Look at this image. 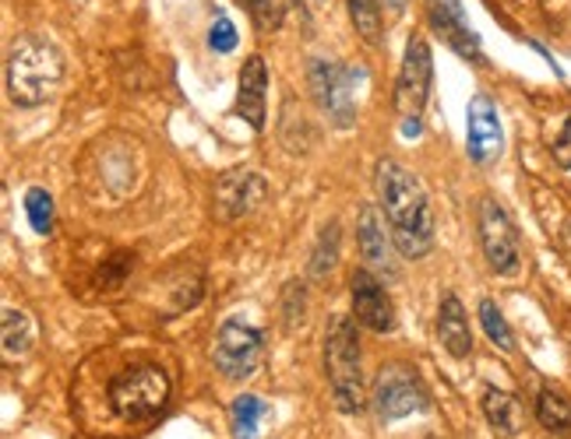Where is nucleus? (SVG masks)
Returning <instances> with one entry per match:
<instances>
[{
  "label": "nucleus",
  "mask_w": 571,
  "mask_h": 439,
  "mask_svg": "<svg viewBox=\"0 0 571 439\" xmlns=\"http://www.w3.org/2000/svg\"><path fill=\"white\" fill-rule=\"evenodd\" d=\"M381 215L389 218L395 249L405 261H423L434 249V207L423 183L395 159H381L374 170Z\"/></svg>",
  "instance_id": "1"
},
{
  "label": "nucleus",
  "mask_w": 571,
  "mask_h": 439,
  "mask_svg": "<svg viewBox=\"0 0 571 439\" xmlns=\"http://www.w3.org/2000/svg\"><path fill=\"white\" fill-rule=\"evenodd\" d=\"M64 81V53L47 35H18L8 47L4 85L14 106L36 110L47 106Z\"/></svg>",
  "instance_id": "2"
},
{
  "label": "nucleus",
  "mask_w": 571,
  "mask_h": 439,
  "mask_svg": "<svg viewBox=\"0 0 571 439\" xmlns=\"http://www.w3.org/2000/svg\"><path fill=\"white\" fill-rule=\"evenodd\" d=\"M324 376H329V384H332V401L339 411L360 415L367 408L357 317L329 320V330H324Z\"/></svg>",
  "instance_id": "3"
},
{
  "label": "nucleus",
  "mask_w": 571,
  "mask_h": 439,
  "mask_svg": "<svg viewBox=\"0 0 571 439\" xmlns=\"http://www.w3.org/2000/svg\"><path fill=\"white\" fill-rule=\"evenodd\" d=\"M110 408L124 422H149L170 401V376L152 363L128 366L110 380Z\"/></svg>",
  "instance_id": "4"
},
{
  "label": "nucleus",
  "mask_w": 571,
  "mask_h": 439,
  "mask_svg": "<svg viewBox=\"0 0 571 439\" xmlns=\"http://www.w3.org/2000/svg\"><path fill=\"white\" fill-rule=\"evenodd\" d=\"M371 405H374L378 422H399V418H405V415H417V411L431 408V394H427L417 369L392 363L378 372L374 390H371Z\"/></svg>",
  "instance_id": "5"
},
{
  "label": "nucleus",
  "mask_w": 571,
  "mask_h": 439,
  "mask_svg": "<svg viewBox=\"0 0 571 439\" xmlns=\"http://www.w3.org/2000/svg\"><path fill=\"white\" fill-rule=\"evenodd\" d=\"M261 359H264V334L240 317L222 320V327L216 334L219 372L227 376V380H248V376H254V369L261 366Z\"/></svg>",
  "instance_id": "6"
},
{
  "label": "nucleus",
  "mask_w": 571,
  "mask_h": 439,
  "mask_svg": "<svg viewBox=\"0 0 571 439\" xmlns=\"http://www.w3.org/2000/svg\"><path fill=\"white\" fill-rule=\"evenodd\" d=\"M431 74H434L431 47H427L423 35H410L395 81V113L402 120H420L427 99H431Z\"/></svg>",
  "instance_id": "7"
},
{
  "label": "nucleus",
  "mask_w": 571,
  "mask_h": 439,
  "mask_svg": "<svg viewBox=\"0 0 571 439\" xmlns=\"http://www.w3.org/2000/svg\"><path fill=\"white\" fill-rule=\"evenodd\" d=\"M477 222H480V246H483V257L491 264V270H498V275H515L519 270V228H515L512 215L504 212V204H498V197H483Z\"/></svg>",
  "instance_id": "8"
},
{
  "label": "nucleus",
  "mask_w": 571,
  "mask_h": 439,
  "mask_svg": "<svg viewBox=\"0 0 571 439\" xmlns=\"http://www.w3.org/2000/svg\"><path fill=\"white\" fill-rule=\"evenodd\" d=\"M308 81H311L314 102L329 113L335 127H350L357 120V102H353V85H350L353 71H345L329 57H314L308 64Z\"/></svg>",
  "instance_id": "9"
},
{
  "label": "nucleus",
  "mask_w": 571,
  "mask_h": 439,
  "mask_svg": "<svg viewBox=\"0 0 571 439\" xmlns=\"http://www.w3.org/2000/svg\"><path fill=\"white\" fill-rule=\"evenodd\" d=\"M465 149L477 165H494L504 152V131L498 106L487 95H473L465 110Z\"/></svg>",
  "instance_id": "10"
},
{
  "label": "nucleus",
  "mask_w": 571,
  "mask_h": 439,
  "mask_svg": "<svg viewBox=\"0 0 571 439\" xmlns=\"http://www.w3.org/2000/svg\"><path fill=\"white\" fill-rule=\"evenodd\" d=\"M269 197V183L254 170H227L216 180V218L237 222L243 215L258 212Z\"/></svg>",
  "instance_id": "11"
},
{
  "label": "nucleus",
  "mask_w": 571,
  "mask_h": 439,
  "mask_svg": "<svg viewBox=\"0 0 571 439\" xmlns=\"http://www.w3.org/2000/svg\"><path fill=\"white\" fill-rule=\"evenodd\" d=\"M350 296H353V317L374 334H389L395 327V309L389 292H384L381 278L374 270L357 267L350 275Z\"/></svg>",
  "instance_id": "12"
},
{
  "label": "nucleus",
  "mask_w": 571,
  "mask_h": 439,
  "mask_svg": "<svg viewBox=\"0 0 571 439\" xmlns=\"http://www.w3.org/2000/svg\"><path fill=\"white\" fill-rule=\"evenodd\" d=\"M431 25L438 29V35L452 47L462 60H473V64H483V50H480V39L477 32L469 29L465 22V11H462V0H431Z\"/></svg>",
  "instance_id": "13"
},
{
  "label": "nucleus",
  "mask_w": 571,
  "mask_h": 439,
  "mask_svg": "<svg viewBox=\"0 0 571 439\" xmlns=\"http://www.w3.org/2000/svg\"><path fill=\"white\" fill-rule=\"evenodd\" d=\"M384 222L378 207H360V225H357V243H360V254L367 261V267L381 270V275H395V254H392V228L384 233Z\"/></svg>",
  "instance_id": "14"
},
{
  "label": "nucleus",
  "mask_w": 571,
  "mask_h": 439,
  "mask_svg": "<svg viewBox=\"0 0 571 439\" xmlns=\"http://www.w3.org/2000/svg\"><path fill=\"white\" fill-rule=\"evenodd\" d=\"M264 95H269V71H264V60L254 53L243 60L240 68V85H237V116L248 120L254 131H264Z\"/></svg>",
  "instance_id": "15"
},
{
  "label": "nucleus",
  "mask_w": 571,
  "mask_h": 439,
  "mask_svg": "<svg viewBox=\"0 0 571 439\" xmlns=\"http://www.w3.org/2000/svg\"><path fill=\"white\" fill-rule=\"evenodd\" d=\"M438 341L452 359H469V351H473V330H469V317L459 296H444L438 306Z\"/></svg>",
  "instance_id": "16"
},
{
  "label": "nucleus",
  "mask_w": 571,
  "mask_h": 439,
  "mask_svg": "<svg viewBox=\"0 0 571 439\" xmlns=\"http://www.w3.org/2000/svg\"><path fill=\"white\" fill-rule=\"evenodd\" d=\"M480 408H483V418L491 422V429H494L498 436H515V432H522V426H525V408H522L519 397H515V394H508V390L487 387Z\"/></svg>",
  "instance_id": "17"
},
{
  "label": "nucleus",
  "mask_w": 571,
  "mask_h": 439,
  "mask_svg": "<svg viewBox=\"0 0 571 439\" xmlns=\"http://www.w3.org/2000/svg\"><path fill=\"white\" fill-rule=\"evenodd\" d=\"M537 422L554 436H571V397L558 387H543L537 394Z\"/></svg>",
  "instance_id": "18"
},
{
  "label": "nucleus",
  "mask_w": 571,
  "mask_h": 439,
  "mask_svg": "<svg viewBox=\"0 0 571 439\" xmlns=\"http://www.w3.org/2000/svg\"><path fill=\"white\" fill-rule=\"evenodd\" d=\"M0 320H4V359H22V355L32 348V338H36V327L29 320L26 309L18 306H4L0 313Z\"/></svg>",
  "instance_id": "19"
},
{
  "label": "nucleus",
  "mask_w": 571,
  "mask_h": 439,
  "mask_svg": "<svg viewBox=\"0 0 571 439\" xmlns=\"http://www.w3.org/2000/svg\"><path fill=\"white\" fill-rule=\"evenodd\" d=\"M269 415V405L254 394H240L230 405V426H233V439H258V422Z\"/></svg>",
  "instance_id": "20"
},
{
  "label": "nucleus",
  "mask_w": 571,
  "mask_h": 439,
  "mask_svg": "<svg viewBox=\"0 0 571 439\" xmlns=\"http://www.w3.org/2000/svg\"><path fill=\"white\" fill-rule=\"evenodd\" d=\"M339 264V222H329L321 228L318 246H314V257H311V278L321 282L332 275V267Z\"/></svg>",
  "instance_id": "21"
},
{
  "label": "nucleus",
  "mask_w": 571,
  "mask_h": 439,
  "mask_svg": "<svg viewBox=\"0 0 571 439\" xmlns=\"http://www.w3.org/2000/svg\"><path fill=\"white\" fill-rule=\"evenodd\" d=\"M26 215L36 236H50L53 233V194L43 186H29L26 191Z\"/></svg>",
  "instance_id": "22"
},
{
  "label": "nucleus",
  "mask_w": 571,
  "mask_h": 439,
  "mask_svg": "<svg viewBox=\"0 0 571 439\" xmlns=\"http://www.w3.org/2000/svg\"><path fill=\"white\" fill-rule=\"evenodd\" d=\"M345 8H350L353 29L367 39V43H378V35H381V4L378 0H345Z\"/></svg>",
  "instance_id": "23"
},
{
  "label": "nucleus",
  "mask_w": 571,
  "mask_h": 439,
  "mask_svg": "<svg viewBox=\"0 0 571 439\" xmlns=\"http://www.w3.org/2000/svg\"><path fill=\"white\" fill-rule=\"evenodd\" d=\"M480 324L487 330V338H491L501 351L515 348V334H512V327H508V320H504V313L498 309V303H491V299L480 303Z\"/></svg>",
  "instance_id": "24"
},
{
  "label": "nucleus",
  "mask_w": 571,
  "mask_h": 439,
  "mask_svg": "<svg viewBox=\"0 0 571 439\" xmlns=\"http://www.w3.org/2000/svg\"><path fill=\"white\" fill-rule=\"evenodd\" d=\"M303 320H308V288L300 282H290L282 292V324L286 330H297Z\"/></svg>",
  "instance_id": "25"
},
{
  "label": "nucleus",
  "mask_w": 571,
  "mask_h": 439,
  "mask_svg": "<svg viewBox=\"0 0 571 439\" xmlns=\"http://www.w3.org/2000/svg\"><path fill=\"white\" fill-rule=\"evenodd\" d=\"M237 25L230 22L227 14H219L216 22H212V29H209V47L216 50V53H233L237 50Z\"/></svg>",
  "instance_id": "26"
},
{
  "label": "nucleus",
  "mask_w": 571,
  "mask_h": 439,
  "mask_svg": "<svg viewBox=\"0 0 571 439\" xmlns=\"http://www.w3.org/2000/svg\"><path fill=\"white\" fill-rule=\"evenodd\" d=\"M550 152H554V159L561 162V170H571V113L561 120V131L554 134V141H550Z\"/></svg>",
  "instance_id": "27"
},
{
  "label": "nucleus",
  "mask_w": 571,
  "mask_h": 439,
  "mask_svg": "<svg viewBox=\"0 0 571 439\" xmlns=\"http://www.w3.org/2000/svg\"><path fill=\"white\" fill-rule=\"evenodd\" d=\"M402 4H405V0H392V8H395V11H399Z\"/></svg>",
  "instance_id": "28"
},
{
  "label": "nucleus",
  "mask_w": 571,
  "mask_h": 439,
  "mask_svg": "<svg viewBox=\"0 0 571 439\" xmlns=\"http://www.w3.org/2000/svg\"><path fill=\"white\" fill-rule=\"evenodd\" d=\"M318 4H321V0H318Z\"/></svg>",
  "instance_id": "29"
}]
</instances>
